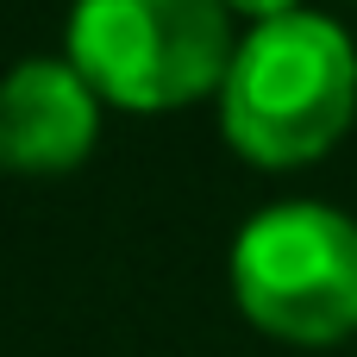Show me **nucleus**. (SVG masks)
I'll use <instances>...</instances> for the list:
<instances>
[{
    "label": "nucleus",
    "instance_id": "obj_1",
    "mask_svg": "<svg viewBox=\"0 0 357 357\" xmlns=\"http://www.w3.org/2000/svg\"><path fill=\"white\" fill-rule=\"evenodd\" d=\"M357 113V50L351 38L320 13H282L264 19L220 82V119L226 138L264 163L295 169L333 151V138Z\"/></svg>",
    "mask_w": 357,
    "mask_h": 357
},
{
    "label": "nucleus",
    "instance_id": "obj_5",
    "mask_svg": "<svg viewBox=\"0 0 357 357\" xmlns=\"http://www.w3.org/2000/svg\"><path fill=\"white\" fill-rule=\"evenodd\" d=\"M220 6H238V13H251L257 25H264V19H282V13H295V0H220Z\"/></svg>",
    "mask_w": 357,
    "mask_h": 357
},
{
    "label": "nucleus",
    "instance_id": "obj_2",
    "mask_svg": "<svg viewBox=\"0 0 357 357\" xmlns=\"http://www.w3.org/2000/svg\"><path fill=\"white\" fill-rule=\"evenodd\" d=\"M232 31L220 0H75L69 69L94 100L163 113L188 107L232 69Z\"/></svg>",
    "mask_w": 357,
    "mask_h": 357
},
{
    "label": "nucleus",
    "instance_id": "obj_3",
    "mask_svg": "<svg viewBox=\"0 0 357 357\" xmlns=\"http://www.w3.org/2000/svg\"><path fill=\"white\" fill-rule=\"evenodd\" d=\"M238 307L289 345H339L357 333V220L339 207H264L232 245Z\"/></svg>",
    "mask_w": 357,
    "mask_h": 357
},
{
    "label": "nucleus",
    "instance_id": "obj_4",
    "mask_svg": "<svg viewBox=\"0 0 357 357\" xmlns=\"http://www.w3.org/2000/svg\"><path fill=\"white\" fill-rule=\"evenodd\" d=\"M100 126L94 88L69 63H19L0 82V163L25 176H50L88 157Z\"/></svg>",
    "mask_w": 357,
    "mask_h": 357
}]
</instances>
